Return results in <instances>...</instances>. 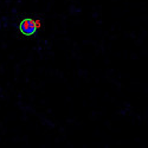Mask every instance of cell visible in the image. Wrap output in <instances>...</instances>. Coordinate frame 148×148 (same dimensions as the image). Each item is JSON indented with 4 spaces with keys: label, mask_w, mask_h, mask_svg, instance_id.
Listing matches in <instances>:
<instances>
[{
    "label": "cell",
    "mask_w": 148,
    "mask_h": 148,
    "mask_svg": "<svg viewBox=\"0 0 148 148\" xmlns=\"http://www.w3.org/2000/svg\"><path fill=\"white\" fill-rule=\"evenodd\" d=\"M37 29H38L37 23L32 18H25L19 23V31L24 36H33L36 33Z\"/></svg>",
    "instance_id": "6da1fadb"
}]
</instances>
